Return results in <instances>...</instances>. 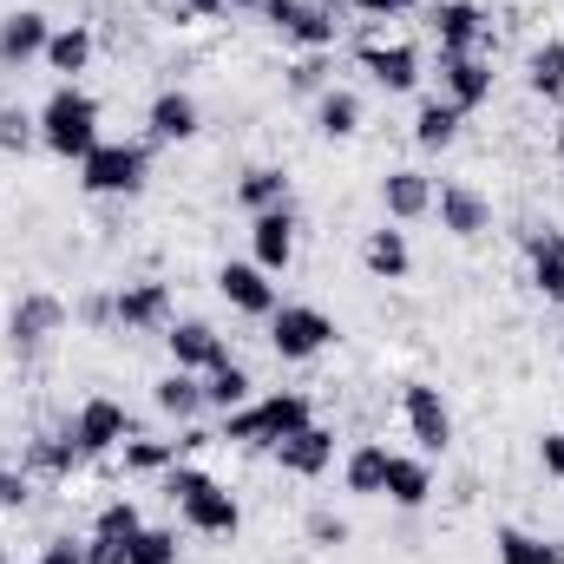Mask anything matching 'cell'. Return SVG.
Instances as JSON below:
<instances>
[{
    "mask_svg": "<svg viewBox=\"0 0 564 564\" xmlns=\"http://www.w3.org/2000/svg\"><path fill=\"white\" fill-rule=\"evenodd\" d=\"M164 499L184 512V525H191L197 539H237V532H243L237 492H224L204 466H171V473H164Z\"/></svg>",
    "mask_w": 564,
    "mask_h": 564,
    "instance_id": "1",
    "label": "cell"
},
{
    "mask_svg": "<svg viewBox=\"0 0 564 564\" xmlns=\"http://www.w3.org/2000/svg\"><path fill=\"white\" fill-rule=\"evenodd\" d=\"M40 144H46L53 158L79 164V158L99 144V99H93L86 86L59 79V86L46 93V106H40Z\"/></svg>",
    "mask_w": 564,
    "mask_h": 564,
    "instance_id": "2",
    "label": "cell"
},
{
    "mask_svg": "<svg viewBox=\"0 0 564 564\" xmlns=\"http://www.w3.org/2000/svg\"><path fill=\"white\" fill-rule=\"evenodd\" d=\"M308 421H315L308 394H263L250 408H230L224 426H217V440H230V446H276L289 433H302Z\"/></svg>",
    "mask_w": 564,
    "mask_h": 564,
    "instance_id": "3",
    "label": "cell"
},
{
    "mask_svg": "<svg viewBox=\"0 0 564 564\" xmlns=\"http://www.w3.org/2000/svg\"><path fill=\"white\" fill-rule=\"evenodd\" d=\"M144 177H151V144L99 139L79 158V191H86V197H139Z\"/></svg>",
    "mask_w": 564,
    "mask_h": 564,
    "instance_id": "4",
    "label": "cell"
},
{
    "mask_svg": "<svg viewBox=\"0 0 564 564\" xmlns=\"http://www.w3.org/2000/svg\"><path fill=\"white\" fill-rule=\"evenodd\" d=\"M270 348L276 361H315L322 348H335V322L315 302H282L270 315Z\"/></svg>",
    "mask_w": 564,
    "mask_h": 564,
    "instance_id": "5",
    "label": "cell"
},
{
    "mask_svg": "<svg viewBox=\"0 0 564 564\" xmlns=\"http://www.w3.org/2000/svg\"><path fill=\"white\" fill-rule=\"evenodd\" d=\"M426 26L440 40V59H459V53H486L492 46V20L479 0H433L426 7Z\"/></svg>",
    "mask_w": 564,
    "mask_h": 564,
    "instance_id": "6",
    "label": "cell"
},
{
    "mask_svg": "<svg viewBox=\"0 0 564 564\" xmlns=\"http://www.w3.org/2000/svg\"><path fill=\"white\" fill-rule=\"evenodd\" d=\"M132 440V414L119 408V401H106V394H93L79 414H73V446L86 453V459H106V453H119Z\"/></svg>",
    "mask_w": 564,
    "mask_h": 564,
    "instance_id": "7",
    "label": "cell"
},
{
    "mask_svg": "<svg viewBox=\"0 0 564 564\" xmlns=\"http://www.w3.org/2000/svg\"><path fill=\"white\" fill-rule=\"evenodd\" d=\"M401 414H408V433H414V446H421L426 459L453 446V414H446V401H440L433 381H408L401 388Z\"/></svg>",
    "mask_w": 564,
    "mask_h": 564,
    "instance_id": "8",
    "label": "cell"
},
{
    "mask_svg": "<svg viewBox=\"0 0 564 564\" xmlns=\"http://www.w3.org/2000/svg\"><path fill=\"white\" fill-rule=\"evenodd\" d=\"M59 328H66V302H59V295H46V289L20 295V302H13V315H7V341H13V355L46 348Z\"/></svg>",
    "mask_w": 564,
    "mask_h": 564,
    "instance_id": "9",
    "label": "cell"
},
{
    "mask_svg": "<svg viewBox=\"0 0 564 564\" xmlns=\"http://www.w3.org/2000/svg\"><path fill=\"white\" fill-rule=\"evenodd\" d=\"M355 59L381 93H414L421 86V46H408V40H361Z\"/></svg>",
    "mask_w": 564,
    "mask_h": 564,
    "instance_id": "10",
    "label": "cell"
},
{
    "mask_svg": "<svg viewBox=\"0 0 564 564\" xmlns=\"http://www.w3.org/2000/svg\"><path fill=\"white\" fill-rule=\"evenodd\" d=\"M164 348H171V368H184V375H210V368H224L230 361V341L210 328V322H171L164 328Z\"/></svg>",
    "mask_w": 564,
    "mask_h": 564,
    "instance_id": "11",
    "label": "cell"
},
{
    "mask_svg": "<svg viewBox=\"0 0 564 564\" xmlns=\"http://www.w3.org/2000/svg\"><path fill=\"white\" fill-rule=\"evenodd\" d=\"M112 308H119L126 335H164L177 322L171 315V282H126V289H112Z\"/></svg>",
    "mask_w": 564,
    "mask_h": 564,
    "instance_id": "12",
    "label": "cell"
},
{
    "mask_svg": "<svg viewBox=\"0 0 564 564\" xmlns=\"http://www.w3.org/2000/svg\"><path fill=\"white\" fill-rule=\"evenodd\" d=\"M217 295H224L237 315H263V322L282 308L270 270H257V263H224V270H217Z\"/></svg>",
    "mask_w": 564,
    "mask_h": 564,
    "instance_id": "13",
    "label": "cell"
},
{
    "mask_svg": "<svg viewBox=\"0 0 564 564\" xmlns=\"http://www.w3.org/2000/svg\"><path fill=\"white\" fill-rule=\"evenodd\" d=\"M250 250H257L250 263H257V270H270V276H282V270L295 263V210H289V204L250 217Z\"/></svg>",
    "mask_w": 564,
    "mask_h": 564,
    "instance_id": "14",
    "label": "cell"
},
{
    "mask_svg": "<svg viewBox=\"0 0 564 564\" xmlns=\"http://www.w3.org/2000/svg\"><path fill=\"white\" fill-rule=\"evenodd\" d=\"M270 453H276V466L289 473V479H322V473L335 466V433H328L322 421H308L302 433H289V440H276Z\"/></svg>",
    "mask_w": 564,
    "mask_h": 564,
    "instance_id": "15",
    "label": "cell"
},
{
    "mask_svg": "<svg viewBox=\"0 0 564 564\" xmlns=\"http://www.w3.org/2000/svg\"><path fill=\"white\" fill-rule=\"evenodd\" d=\"M440 99L459 106V112H479V106L492 99V66H486V53L440 59Z\"/></svg>",
    "mask_w": 564,
    "mask_h": 564,
    "instance_id": "16",
    "label": "cell"
},
{
    "mask_svg": "<svg viewBox=\"0 0 564 564\" xmlns=\"http://www.w3.org/2000/svg\"><path fill=\"white\" fill-rule=\"evenodd\" d=\"M433 210H440V230L446 237H486L492 230V204L473 184H440L433 191Z\"/></svg>",
    "mask_w": 564,
    "mask_h": 564,
    "instance_id": "17",
    "label": "cell"
},
{
    "mask_svg": "<svg viewBox=\"0 0 564 564\" xmlns=\"http://www.w3.org/2000/svg\"><path fill=\"white\" fill-rule=\"evenodd\" d=\"M144 126H151V144H184V139H197L204 132V112H197V99L191 93H158L151 99V112H144Z\"/></svg>",
    "mask_w": 564,
    "mask_h": 564,
    "instance_id": "18",
    "label": "cell"
},
{
    "mask_svg": "<svg viewBox=\"0 0 564 564\" xmlns=\"http://www.w3.org/2000/svg\"><path fill=\"white\" fill-rule=\"evenodd\" d=\"M46 40H53V20H46L40 7L7 13V20H0V66H26V59H40Z\"/></svg>",
    "mask_w": 564,
    "mask_h": 564,
    "instance_id": "19",
    "label": "cell"
},
{
    "mask_svg": "<svg viewBox=\"0 0 564 564\" xmlns=\"http://www.w3.org/2000/svg\"><path fill=\"white\" fill-rule=\"evenodd\" d=\"M381 204H388V217H394V224H421L426 210H433V177L414 171V164L388 171V177H381Z\"/></svg>",
    "mask_w": 564,
    "mask_h": 564,
    "instance_id": "20",
    "label": "cell"
},
{
    "mask_svg": "<svg viewBox=\"0 0 564 564\" xmlns=\"http://www.w3.org/2000/svg\"><path fill=\"white\" fill-rule=\"evenodd\" d=\"M381 499H394L401 512H421L426 499H433V466H426V453H388V486H381Z\"/></svg>",
    "mask_w": 564,
    "mask_h": 564,
    "instance_id": "21",
    "label": "cell"
},
{
    "mask_svg": "<svg viewBox=\"0 0 564 564\" xmlns=\"http://www.w3.org/2000/svg\"><path fill=\"white\" fill-rule=\"evenodd\" d=\"M361 263H368V276H381V282H408L414 276V250H408V230H368L361 237Z\"/></svg>",
    "mask_w": 564,
    "mask_h": 564,
    "instance_id": "22",
    "label": "cell"
},
{
    "mask_svg": "<svg viewBox=\"0 0 564 564\" xmlns=\"http://www.w3.org/2000/svg\"><path fill=\"white\" fill-rule=\"evenodd\" d=\"M46 73H59V79H79L86 66H93V26H53V40H46Z\"/></svg>",
    "mask_w": 564,
    "mask_h": 564,
    "instance_id": "23",
    "label": "cell"
},
{
    "mask_svg": "<svg viewBox=\"0 0 564 564\" xmlns=\"http://www.w3.org/2000/svg\"><path fill=\"white\" fill-rule=\"evenodd\" d=\"M341 486H348L355 499H381V486H388V446H381V440H361V446L341 459Z\"/></svg>",
    "mask_w": 564,
    "mask_h": 564,
    "instance_id": "24",
    "label": "cell"
},
{
    "mask_svg": "<svg viewBox=\"0 0 564 564\" xmlns=\"http://www.w3.org/2000/svg\"><path fill=\"white\" fill-rule=\"evenodd\" d=\"M151 401H158V414H171V421H197L204 414V375H184V368H171L164 381H151Z\"/></svg>",
    "mask_w": 564,
    "mask_h": 564,
    "instance_id": "25",
    "label": "cell"
},
{
    "mask_svg": "<svg viewBox=\"0 0 564 564\" xmlns=\"http://www.w3.org/2000/svg\"><path fill=\"white\" fill-rule=\"evenodd\" d=\"M250 394H257V381H250V368H243V361H224V368H210V375H204V414L250 408Z\"/></svg>",
    "mask_w": 564,
    "mask_h": 564,
    "instance_id": "26",
    "label": "cell"
},
{
    "mask_svg": "<svg viewBox=\"0 0 564 564\" xmlns=\"http://www.w3.org/2000/svg\"><path fill=\"white\" fill-rule=\"evenodd\" d=\"M26 466L46 473V479H73V473L86 466V453L73 446V426H66V433H40V440H26Z\"/></svg>",
    "mask_w": 564,
    "mask_h": 564,
    "instance_id": "27",
    "label": "cell"
},
{
    "mask_svg": "<svg viewBox=\"0 0 564 564\" xmlns=\"http://www.w3.org/2000/svg\"><path fill=\"white\" fill-rule=\"evenodd\" d=\"M315 132L322 139H355L361 132V99L348 93V86H328V93H315Z\"/></svg>",
    "mask_w": 564,
    "mask_h": 564,
    "instance_id": "28",
    "label": "cell"
},
{
    "mask_svg": "<svg viewBox=\"0 0 564 564\" xmlns=\"http://www.w3.org/2000/svg\"><path fill=\"white\" fill-rule=\"evenodd\" d=\"M335 7H315V0H302V13L282 26V40L289 46H302V53H335Z\"/></svg>",
    "mask_w": 564,
    "mask_h": 564,
    "instance_id": "29",
    "label": "cell"
},
{
    "mask_svg": "<svg viewBox=\"0 0 564 564\" xmlns=\"http://www.w3.org/2000/svg\"><path fill=\"white\" fill-rule=\"evenodd\" d=\"M237 204L257 217V210H276V204H289V177H282L276 164H250L243 177H237Z\"/></svg>",
    "mask_w": 564,
    "mask_h": 564,
    "instance_id": "30",
    "label": "cell"
},
{
    "mask_svg": "<svg viewBox=\"0 0 564 564\" xmlns=\"http://www.w3.org/2000/svg\"><path fill=\"white\" fill-rule=\"evenodd\" d=\"M459 126H466V112H459V106L426 99L421 112H414V144H421V151H446V144L459 139Z\"/></svg>",
    "mask_w": 564,
    "mask_h": 564,
    "instance_id": "31",
    "label": "cell"
},
{
    "mask_svg": "<svg viewBox=\"0 0 564 564\" xmlns=\"http://www.w3.org/2000/svg\"><path fill=\"white\" fill-rule=\"evenodd\" d=\"M499 564H564V545L552 539H539V532H525V525H499Z\"/></svg>",
    "mask_w": 564,
    "mask_h": 564,
    "instance_id": "32",
    "label": "cell"
},
{
    "mask_svg": "<svg viewBox=\"0 0 564 564\" xmlns=\"http://www.w3.org/2000/svg\"><path fill=\"white\" fill-rule=\"evenodd\" d=\"M525 86L539 99H564V40H545L532 59H525Z\"/></svg>",
    "mask_w": 564,
    "mask_h": 564,
    "instance_id": "33",
    "label": "cell"
},
{
    "mask_svg": "<svg viewBox=\"0 0 564 564\" xmlns=\"http://www.w3.org/2000/svg\"><path fill=\"white\" fill-rule=\"evenodd\" d=\"M119 453H126V473H139V479H151V473H171V466H177V440H139V433H132Z\"/></svg>",
    "mask_w": 564,
    "mask_h": 564,
    "instance_id": "34",
    "label": "cell"
},
{
    "mask_svg": "<svg viewBox=\"0 0 564 564\" xmlns=\"http://www.w3.org/2000/svg\"><path fill=\"white\" fill-rule=\"evenodd\" d=\"M33 144H40V112H26V106H0V151L20 158V151H33Z\"/></svg>",
    "mask_w": 564,
    "mask_h": 564,
    "instance_id": "35",
    "label": "cell"
},
{
    "mask_svg": "<svg viewBox=\"0 0 564 564\" xmlns=\"http://www.w3.org/2000/svg\"><path fill=\"white\" fill-rule=\"evenodd\" d=\"M126 552H132V564H177V532L171 525H139L126 539Z\"/></svg>",
    "mask_w": 564,
    "mask_h": 564,
    "instance_id": "36",
    "label": "cell"
},
{
    "mask_svg": "<svg viewBox=\"0 0 564 564\" xmlns=\"http://www.w3.org/2000/svg\"><path fill=\"white\" fill-rule=\"evenodd\" d=\"M139 525H144L139 499H106V506H99V519H93V532H106V539H132Z\"/></svg>",
    "mask_w": 564,
    "mask_h": 564,
    "instance_id": "37",
    "label": "cell"
},
{
    "mask_svg": "<svg viewBox=\"0 0 564 564\" xmlns=\"http://www.w3.org/2000/svg\"><path fill=\"white\" fill-rule=\"evenodd\" d=\"M289 93H328V53H302L289 66Z\"/></svg>",
    "mask_w": 564,
    "mask_h": 564,
    "instance_id": "38",
    "label": "cell"
},
{
    "mask_svg": "<svg viewBox=\"0 0 564 564\" xmlns=\"http://www.w3.org/2000/svg\"><path fill=\"white\" fill-rule=\"evenodd\" d=\"M525 257H532V270L539 263H564V230H552V224L525 230Z\"/></svg>",
    "mask_w": 564,
    "mask_h": 564,
    "instance_id": "39",
    "label": "cell"
},
{
    "mask_svg": "<svg viewBox=\"0 0 564 564\" xmlns=\"http://www.w3.org/2000/svg\"><path fill=\"white\" fill-rule=\"evenodd\" d=\"M308 545H348V519L341 512H308Z\"/></svg>",
    "mask_w": 564,
    "mask_h": 564,
    "instance_id": "40",
    "label": "cell"
},
{
    "mask_svg": "<svg viewBox=\"0 0 564 564\" xmlns=\"http://www.w3.org/2000/svg\"><path fill=\"white\" fill-rule=\"evenodd\" d=\"M73 315H79L86 328H119V308H112V295H106V289H99V295H86Z\"/></svg>",
    "mask_w": 564,
    "mask_h": 564,
    "instance_id": "41",
    "label": "cell"
},
{
    "mask_svg": "<svg viewBox=\"0 0 564 564\" xmlns=\"http://www.w3.org/2000/svg\"><path fill=\"white\" fill-rule=\"evenodd\" d=\"M33 564H86V539H66V532H59V539L40 545V558Z\"/></svg>",
    "mask_w": 564,
    "mask_h": 564,
    "instance_id": "42",
    "label": "cell"
},
{
    "mask_svg": "<svg viewBox=\"0 0 564 564\" xmlns=\"http://www.w3.org/2000/svg\"><path fill=\"white\" fill-rule=\"evenodd\" d=\"M26 499H33V479H26V473H13V466H0V506H7V512H20Z\"/></svg>",
    "mask_w": 564,
    "mask_h": 564,
    "instance_id": "43",
    "label": "cell"
},
{
    "mask_svg": "<svg viewBox=\"0 0 564 564\" xmlns=\"http://www.w3.org/2000/svg\"><path fill=\"white\" fill-rule=\"evenodd\" d=\"M86 564H132V552H126V539L93 532V539H86Z\"/></svg>",
    "mask_w": 564,
    "mask_h": 564,
    "instance_id": "44",
    "label": "cell"
},
{
    "mask_svg": "<svg viewBox=\"0 0 564 564\" xmlns=\"http://www.w3.org/2000/svg\"><path fill=\"white\" fill-rule=\"evenodd\" d=\"M348 13H368V20H394V13H414L421 0H341Z\"/></svg>",
    "mask_w": 564,
    "mask_h": 564,
    "instance_id": "45",
    "label": "cell"
},
{
    "mask_svg": "<svg viewBox=\"0 0 564 564\" xmlns=\"http://www.w3.org/2000/svg\"><path fill=\"white\" fill-rule=\"evenodd\" d=\"M532 282H539V295H545V302H564V263H539Z\"/></svg>",
    "mask_w": 564,
    "mask_h": 564,
    "instance_id": "46",
    "label": "cell"
},
{
    "mask_svg": "<svg viewBox=\"0 0 564 564\" xmlns=\"http://www.w3.org/2000/svg\"><path fill=\"white\" fill-rule=\"evenodd\" d=\"M539 466H545L552 479H564V433H545V440H539Z\"/></svg>",
    "mask_w": 564,
    "mask_h": 564,
    "instance_id": "47",
    "label": "cell"
},
{
    "mask_svg": "<svg viewBox=\"0 0 564 564\" xmlns=\"http://www.w3.org/2000/svg\"><path fill=\"white\" fill-rule=\"evenodd\" d=\"M295 13H302V0H263V20H270V26H289V20H295Z\"/></svg>",
    "mask_w": 564,
    "mask_h": 564,
    "instance_id": "48",
    "label": "cell"
},
{
    "mask_svg": "<svg viewBox=\"0 0 564 564\" xmlns=\"http://www.w3.org/2000/svg\"><path fill=\"white\" fill-rule=\"evenodd\" d=\"M230 7H237V0H184L191 20H217V13H230Z\"/></svg>",
    "mask_w": 564,
    "mask_h": 564,
    "instance_id": "49",
    "label": "cell"
},
{
    "mask_svg": "<svg viewBox=\"0 0 564 564\" xmlns=\"http://www.w3.org/2000/svg\"><path fill=\"white\" fill-rule=\"evenodd\" d=\"M237 7H257V13H263V0H237Z\"/></svg>",
    "mask_w": 564,
    "mask_h": 564,
    "instance_id": "50",
    "label": "cell"
},
{
    "mask_svg": "<svg viewBox=\"0 0 564 564\" xmlns=\"http://www.w3.org/2000/svg\"><path fill=\"white\" fill-rule=\"evenodd\" d=\"M0 564H7V552H0Z\"/></svg>",
    "mask_w": 564,
    "mask_h": 564,
    "instance_id": "51",
    "label": "cell"
}]
</instances>
